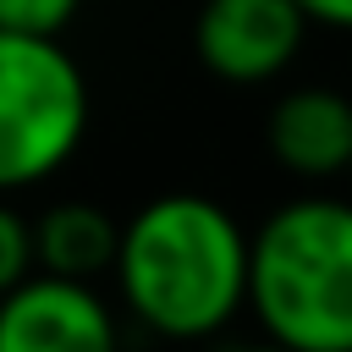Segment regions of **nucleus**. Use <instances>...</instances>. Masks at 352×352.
Returning <instances> with one entry per match:
<instances>
[{"label": "nucleus", "instance_id": "1", "mask_svg": "<svg viewBox=\"0 0 352 352\" xmlns=\"http://www.w3.org/2000/svg\"><path fill=\"white\" fill-rule=\"evenodd\" d=\"M116 292L165 341H204L242 308L248 231L204 192H160L116 226Z\"/></svg>", "mask_w": 352, "mask_h": 352}, {"label": "nucleus", "instance_id": "2", "mask_svg": "<svg viewBox=\"0 0 352 352\" xmlns=\"http://www.w3.org/2000/svg\"><path fill=\"white\" fill-rule=\"evenodd\" d=\"M242 308L286 352H352V209L292 198L248 236Z\"/></svg>", "mask_w": 352, "mask_h": 352}, {"label": "nucleus", "instance_id": "3", "mask_svg": "<svg viewBox=\"0 0 352 352\" xmlns=\"http://www.w3.org/2000/svg\"><path fill=\"white\" fill-rule=\"evenodd\" d=\"M88 138V77L60 38L0 33V192L50 182Z\"/></svg>", "mask_w": 352, "mask_h": 352}, {"label": "nucleus", "instance_id": "4", "mask_svg": "<svg viewBox=\"0 0 352 352\" xmlns=\"http://www.w3.org/2000/svg\"><path fill=\"white\" fill-rule=\"evenodd\" d=\"M0 352H121V330L88 280L33 270L0 297Z\"/></svg>", "mask_w": 352, "mask_h": 352}, {"label": "nucleus", "instance_id": "5", "mask_svg": "<svg viewBox=\"0 0 352 352\" xmlns=\"http://www.w3.org/2000/svg\"><path fill=\"white\" fill-rule=\"evenodd\" d=\"M308 38V16L292 0H204L192 44L204 72L220 82H270L280 77Z\"/></svg>", "mask_w": 352, "mask_h": 352}, {"label": "nucleus", "instance_id": "6", "mask_svg": "<svg viewBox=\"0 0 352 352\" xmlns=\"http://www.w3.org/2000/svg\"><path fill=\"white\" fill-rule=\"evenodd\" d=\"M264 138L292 176L330 182L352 165V99L336 88H292L275 99Z\"/></svg>", "mask_w": 352, "mask_h": 352}, {"label": "nucleus", "instance_id": "7", "mask_svg": "<svg viewBox=\"0 0 352 352\" xmlns=\"http://www.w3.org/2000/svg\"><path fill=\"white\" fill-rule=\"evenodd\" d=\"M28 248H33V270L38 275L94 280V275H110L116 220L99 204L66 198V204H50L38 220H28Z\"/></svg>", "mask_w": 352, "mask_h": 352}, {"label": "nucleus", "instance_id": "8", "mask_svg": "<svg viewBox=\"0 0 352 352\" xmlns=\"http://www.w3.org/2000/svg\"><path fill=\"white\" fill-rule=\"evenodd\" d=\"M82 0H0V33H38L60 38Z\"/></svg>", "mask_w": 352, "mask_h": 352}, {"label": "nucleus", "instance_id": "9", "mask_svg": "<svg viewBox=\"0 0 352 352\" xmlns=\"http://www.w3.org/2000/svg\"><path fill=\"white\" fill-rule=\"evenodd\" d=\"M22 275H33V248H28V220L11 209V204H0V297L22 280Z\"/></svg>", "mask_w": 352, "mask_h": 352}, {"label": "nucleus", "instance_id": "10", "mask_svg": "<svg viewBox=\"0 0 352 352\" xmlns=\"http://www.w3.org/2000/svg\"><path fill=\"white\" fill-rule=\"evenodd\" d=\"M308 22H319V28H330V33H341V28H352V0H292Z\"/></svg>", "mask_w": 352, "mask_h": 352}, {"label": "nucleus", "instance_id": "11", "mask_svg": "<svg viewBox=\"0 0 352 352\" xmlns=\"http://www.w3.org/2000/svg\"><path fill=\"white\" fill-rule=\"evenodd\" d=\"M226 352H286V346H275V341H248V346H226Z\"/></svg>", "mask_w": 352, "mask_h": 352}]
</instances>
